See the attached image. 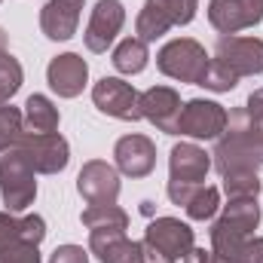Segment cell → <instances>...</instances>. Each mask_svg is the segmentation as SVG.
<instances>
[{
	"instance_id": "obj_1",
	"label": "cell",
	"mask_w": 263,
	"mask_h": 263,
	"mask_svg": "<svg viewBox=\"0 0 263 263\" xmlns=\"http://www.w3.org/2000/svg\"><path fill=\"white\" fill-rule=\"evenodd\" d=\"M263 165V138L257 135L248 107H236L227 117V129L214 147V168L220 175L230 172H257Z\"/></svg>"
},
{
	"instance_id": "obj_2",
	"label": "cell",
	"mask_w": 263,
	"mask_h": 263,
	"mask_svg": "<svg viewBox=\"0 0 263 263\" xmlns=\"http://www.w3.org/2000/svg\"><path fill=\"white\" fill-rule=\"evenodd\" d=\"M257 223H260L257 199H230L223 205V214L211 223V251L217 254V260H233L239 248L251 239Z\"/></svg>"
},
{
	"instance_id": "obj_3",
	"label": "cell",
	"mask_w": 263,
	"mask_h": 263,
	"mask_svg": "<svg viewBox=\"0 0 263 263\" xmlns=\"http://www.w3.org/2000/svg\"><path fill=\"white\" fill-rule=\"evenodd\" d=\"M193 248L190 223L178 217H156L144 230V263H178Z\"/></svg>"
},
{
	"instance_id": "obj_4",
	"label": "cell",
	"mask_w": 263,
	"mask_h": 263,
	"mask_svg": "<svg viewBox=\"0 0 263 263\" xmlns=\"http://www.w3.org/2000/svg\"><path fill=\"white\" fill-rule=\"evenodd\" d=\"M0 196H3L6 211H12V214L34 205V196H37L34 168L15 147L0 156Z\"/></svg>"
},
{
	"instance_id": "obj_5",
	"label": "cell",
	"mask_w": 263,
	"mask_h": 263,
	"mask_svg": "<svg viewBox=\"0 0 263 263\" xmlns=\"http://www.w3.org/2000/svg\"><path fill=\"white\" fill-rule=\"evenodd\" d=\"M208 62L211 59H208L205 46L196 43V40H190V37L168 40L159 49V55H156V67L165 77H172L178 83H196V86L202 80V73H205V67H208Z\"/></svg>"
},
{
	"instance_id": "obj_6",
	"label": "cell",
	"mask_w": 263,
	"mask_h": 263,
	"mask_svg": "<svg viewBox=\"0 0 263 263\" xmlns=\"http://www.w3.org/2000/svg\"><path fill=\"white\" fill-rule=\"evenodd\" d=\"M92 101L101 114L114 117V120H123V123H138L144 120L141 117V95L138 89L120 80V77H101L95 86H92Z\"/></svg>"
},
{
	"instance_id": "obj_7",
	"label": "cell",
	"mask_w": 263,
	"mask_h": 263,
	"mask_svg": "<svg viewBox=\"0 0 263 263\" xmlns=\"http://www.w3.org/2000/svg\"><path fill=\"white\" fill-rule=\"evenodd\" d=\"M15 150L40 175H59L70 162V147H67V141L59 132H49V135H28V132H22Z\"/></svg>"
},
{
	"instance_id": "obj_8",
	"label": "cell",
	"mask_w": 263,
	"mask_h": 263,
	"mask_svg": "<svg viewBox=\"0 0 263 263\" xmlns=\"http://www.w3.org/2000/svg\"><path fill=\"white\" fill-rule=\"evenodd\" d=\"M227 107L208 98H193L181 107V120L175 135H187V138H199V141H217L223 129H227Z\"/></svg>"
},
{
	"instance_id": "obj_9",
	"label": "cell",
	"mask_w": 263,
	"mask_h": 263,
	"mask_svg": "<svg viewBox=\"0 0 263 263\" xmlns=\"http://www.w3.org/2000/svg\"><path fill=\"white\" fill-rule=\"evenodd\" d=\"M214 59H220L230 70H236V77H254L263 73V40L260 37H236V34H223L217 40Z\"/></svg>"
},
{
	"instance_id": "obj_10",
	"label": "cell",
	"mask_w": 263,
	"mask_h": 263,
	"mask_svg": "<svg viewBox=\"0 0 263 263\" xmlns=\"http://www.w3.org/2000/svg\"><path fill=\"white\" fill-rule=\"evenodd\" d=\"M77 190L89 205H117V199H120V172L104 159H92V162H86L80 168Z\"/></svg>"
},
{
	"instance_id": "obj_11",
	"label": "cell",
	"mask_w": 263,
	"mask_h": 263,
	"mask_svg": "<svg viewBox=\"0 0 263 263\" xmlns=\"http://www.w3.org/2000/svg\"><path fill=\"white\" fill-rule=\"evenodd\" d=\"M123 25H126V6L120 0H98L92 15H89L86 34H83L86 49L89 52H107V46L117 40Z\"/></svg>"
},
{
	"instance_id": "obj_12",
	"label": "cell",
	"mask_w": 263,
	"mask_h": 263,
	"mask_svg": "<svg viewBox=\"0 0 263 263\" xmlns=\"http://www.w3.org/2000/svg\"><path fill=\"white\" fill-rule=\"evenodd\" d=\"M208 22L220 34H239L263 22V0H211Z\"/></svg>"
},
{
	"instance_id": "obj_13",
	"label": "cell",
	"mask_w": 263,
	"mask_h": 263,
	"mask_svg": "<svg viewBox=\"0 0 263 263\" xmlns=\"http://www.w3.org/2000/svg\"><path fill=\"white\" fill-rule=\"evenodd\" d=\"M114 159L117 172H123L126 178H147L156 168V144L147 135H126L117 141Z\"/></svg>"
},
{
	"instance_id": "obj_14",
	"label": "cell",
	"mask_w": 263,
	"mask_h": 263,
	"mask_svg": "<svg viewBox=\"0 0 263 263\" xmlns=\"http://www.w3.org/2000/svg\"><path fill=\"white\" fill-rule=\"evenodd\" d=\"M181 95L172 86H153L141 92V117L150 120L153 126L165 135H175L178 120H181Z\"/></svg>"
},
{
	"instance_id": "obj_15",
	"label": "cell",
	"mask_w": 263,
	"mask_h": 263,
	"mask_svg": "<svg viewBox=\"0 0 263 263\" xmlns=\"http://www.w3.org/2000/svg\"><path fill=\"white\" fill-rule=\"evenodd\" d=\"M46 80H49V89L59 95V98H77L89 80V65L77 55V52H65V55H55L49 67H46Z\"/></svg>"
},
{
	"instance_id": "obj_16",
	"label": "cell",
	"mask_w": 263,
	"mask_h": 263,
	"mask_svg": "<svg viewBox=\"0 0 263 263\" xmlns=\"http://www.w3.org/2000/svg\"><path fill=\"white\" fill-rule=\"evenodd\" d=\"M211 172V159L199 144H175L168 153V181L178 184H205V175Z\"/></svg>"
},
{
	"instance_id": "obj_17",
	"label": "cell",
	"mask_w": 263,
	"mask_h": 263,
	"mask_svg": "<svg viewBox=\"0 0 263 263\" xmlns=\"http://www.w3.org/2000/svg\"><path fill=\"white\" fill-rule=\"evenodd\" d=\"M83 3L86 0H49L40 9V31L49 40H70L77 34Z\"/></svg>"
},
{
	"instance_id": "obj_18",
	"label": "cell",
	"mask_w": 263,
	"mask_h": 263,
	"mask_svg": "<svg viewBox=\"0 0 263 263\" xmlns=\"http://www.w3.org/2000/svg\"><path fill=\"white\" fill-rule=\"evenodd\" d=\"M25 132L28 135H49L59 132V107L46 98V95H31L25 101Z\"/></svg>"
},
{
	"instance_id": "obj_19",
	"label": "cell",
	"mask_w": 263,
	"mask_h": 263,
	"mask_svg": "<svg viewBox=\"0 0 263 263\" xmlns=\"http://www.w3.org/2000/svg\"><path fill=\"white\" fill-rule=\"evenodd\" d=\"M80 220L89 227V233H126L129 230V214L120 205H89Z\"/></svg>"
},
{
	"instance_id": "obj_20",
	"label": "cell",
	"mask_w": 263,
	"mask_h": 263,
	"mask_svg": "<svg viewBox=\"0 0 263 263\" xmlns=\"http://www.w3.org/2000/svg\"><path fill=\"white\" fill-rule=\"evenodd\" d=\"M150 62V49H147V43L141 40V37H126L117 49H114V67L120 70V73H126V77H135V73H141L144 67Z\"/></svg>"
},
{
	"instance_id": "obj_21",
	"label": "cell",
	"mask_w": 263,
	"mask_h": 263,
	"mask_svg": "<svg viewBox=\"0 0 263 263\" xmlns=\"http://www.w3.org/2000/svg\"><path fill=\"white\" fill-rule=\"evenodd\" d=\"M172 31V22L165 18V12L162 9H156L150 0L141 6V12H138V18H135V34L144 40V43H153V40H159L162 34H168Z\"/></svg>"
},
{
	"instance_id": "obj_22",
	"label": "cell",
	"mask_w": 263,
	"mask_h": 263,
	"mask_svg": "<svg viewBox=\"0 0 263 263\" xmlns=\"http://www.w3.org/2000/svg\"><path fill=\"white\" fill-rule=\"evenodd\" d=\"M217 208H220V190L208 187V184H202L196 193L190 196V202L184 205V211H187L190 220H211L217 214Z\"/></svg>"
},
{
	"instance_id": "obj_23",
	"label": "cell",
	"mask_w": 263,
	"mask_h": 263,
	"mask_svg": "<svg viewBox=\"0 0 263 263\" xmlns=\"http://www.w3.org/2000/svg\"><path fill=\"white\" fill-rule=\"evenodd\" d=\"M101 263H144V242H132V239H114L110 245H104L98 251Z\"/></svg>"
},
{
	"instance_id": "obj_24",
	"label": "cell",
	"mask_w": 263,
	"mask_h": 263,
	"mask_svg": "<svg viewBox=\"0 0 263 263\" xmlns=\"http://www.w3.org/2000/svg\"><path fill=\"white\" fill-rule=\"evenodd\" d=\"M25 132V117L12 104H0V153L12 150Z\"/></svg>"
},
{
	"instance_id": "obj_25",
	"label": "cell",
	"mask_w": 263,
	"mask_h": 263,
	"mask_svg": "<svg viewBox=\"0 0 263 263\" xmlns=\"http://www.w3.org/2000/svg\"><path fill=\"white\" fill-rule=\"evenodd\" d=\"M223 193L230 199H257L260 196L257 172H230V175H223Z\"/></svg>"
},
{
	"instance_id": "obj_26",
	"label": "cell",
	"mask_w": 263,
	"mask_h": 263,
	"mask_svg": "<svg viewBox=\"0 0 263 263\" xmlns=\"http://www.w3.org/2000/svg\"><path fill=\"white\" fill-rule=\"evenodd\" d=\"M22 80H25V70L18 59H12L9 52H0V104H6L22 89Z\"/></svg>"
},
{
	"instance_id": "obj_27",
	"label": "cell",
	"mask_w": 263,
	"mask_h": 263,
	"mask_svg": "<svg viewBox=\"0 0 263 263\" xmlns=\"http://www.w3.org/2000/svg\"><path fill=\"white\" fill-rule=\"evenodd\" d=\"M199 86H205L211 92H230V89L239 86V77H236V70H230L220 59H211L208 67H205V73H202V80H199Z\"/></svg>"
},
{
	"instance_id": "obj_28",
	"label": "cell",
	"mask_w": 263,
	"mask_h": 263,
	"mask_svg": "<svg viewBox=\"0 0 263 263\" xmlns=\"http://www.w3.org/2000/svg\"><path fill=\"white\" fill-rule=\"evenodd\" d=\"M150 3L165 12V18L172 22V28L190 25L196 18V9H199V0H150Z\"/></svg>"
},
{
	"instance_id": "obj_29",
	"label": "cell",
	"mask_w": 263,
	"mask_h": 263,
	"mask_svg": "<svg viewBox=\"0 0 263 263\" xmlns=\"http://www.w3.org/2000/svg\"><path fill=\"white\" fill-rule=\"evenodd\" d=\"M0 263H40V245L18 239V242L0 248Z\"/></svg>"
},
{
	"instance_id": "obj_30",
	"label": "cell",
	"mask_w": 263,
	"mask_h": 263,
	"mask_svg": "<svg viewBox=\"0 0 263 263\" xmlns=\"http://www.w3.org/2000/svg\"><path fill=\"white\" fill-rule=\"evenodd\" d=\"M18 230H22V239L31 242V245H40L46 239V220L40 214H25L18 217Z\"/></svg>"
},
{
	"instance_id": "obj_31",
	"label": "cell",
	"mask_w": 263,
	"mask_h": 263,
	"mask_svg": "<svg viewBox=\"0 0 263 263\" xmlns=\"http://www.w3.org/2000/svg\"><path fill=\"white\" fill-rule=\"evenodd\" d=\"M22 239V230H18V217H12V211H0V248L12 245ZM25 242V239H22Z\"/></svg>"
},
{
	"instance_id": "obj_32",
	"label": "cell",
	"mask_w": 263,
	"mask_h": 263,
	"mask_svg": "<svg viewBox=\"0 0 263 263\" xmlns=\"http://www.w3.org/2000/svg\"><path fill=\"white\" fill-rule=\"evenodd\" d=\"M220 263H263V239H248L233 260H220Z\"/></svg>"
},
{
	"instance_id": "obj_33",
	"label": "cell",
	"mask_w": 263,
	"mask_h": 263,
	"mask_svg": "<svg viewBox=\"0 0 263 263\" xmlns=\"http://www.w3.org/2000/svg\"><path fill=\"white\" fill-rule=\"evenodd\" d=\"M49 263H89V251L80 245H62L52 251Z\"/></svg>"
},
{
	"instance_id": "obj_34",
	"label": "cell",
	"mask_w": 263,
	"mask_h": 263,
	"mask_svg": "<svg viewBox=\"0 0 263 263\" xmlns=\"http://www.w3.org/2000/svg\"><path fill=\"white\" fill-rule=\"evenodd\" d=\"M245 107H248V117H251L257 135L263 138V89H257V92L248 95V104H245Z\"/></svg>"
},
{
	"instance_id": "obj_35",
	"label": "cell",
	"mask_w": 263,
	"mask_h": 263,
	"mask_svg": "<svg viewBox=\"0 0 263 263\" xmlns=\"http://www.w3.org/2000/svg\"><path fill=\"white\" fill-rule=\"evenodd\" d=\"M184 263H220L214 251H205V248H190V254L184 257Z\"/></svg>"
},
{
	"instance_id": "obj_36",
	"label": "cell",
	"mask_w": 263,
	"mask_h": 263,
	"mask_svg": "<svg viewBox=\"0 0 263 263\" xmlns=\"http://www.w3.org/2000/svg\"><path fill=\"white\" fill-rule=\"evenodd\" d=\"M0 52H6V31L0 28Z\"/></svg>"
}]
</instances>
